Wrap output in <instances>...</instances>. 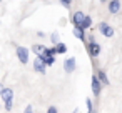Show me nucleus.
I'll use <instances>...</instances> for the list:
<instances>
[{
    "instance_id": "obj_5",
    "label": "nucleus",
    "mask_w": 122,
    "mask_h": 113,
    "mask_svg": "<svg viewBox=\"0 0 122 113\" xmlns=\"http://www.w3.org/2000/svg\"><path fill=\"white\" fill-rule=\"evenodd\" d=\"M89 53H90V57H97L100 53V45L97 42L90 40V43H89Z\"/></svg>"
},
{
    "instance_id": "obj_21",
    "label": "nucleus",
    "mask_w": 122,
    "mask_h": 113,
    "mask_svg": "<svg viewBox=\"0 0 122 113\" xmlns=\"http://www.w3.org/2000/svg\"><path fill=\"white\" fill-rule=\"evenodd\" d=\"M24 113H34V110H32V106L29 105V106H27V108L24 110Z\"/></svg>"
},
{
    "instance_id": "obj_2",
    "label": "nucleus",
    "mask_w": 122,
    "mask_h": 113,
    "mask_svg": "<svg viewBox=\"0 0 122 113\" xmlns=\"http://www.w3.org/2000/svg\"><path fill=\"white\" fill-rule=\"evenodd\" d=\"M99 32L104 35V37H107V38H110L112 35H114V28L109 25V23H99Z\"/></svg>"
},
{
    "instance_id": "obj_7",
    "label": "nucleus",
    "mask_w": 122,
    "mask_h": 113,
    "mask_svg": "<svg viewBox=\"0 0 122 113\" xmlns=\"http://www.w3.org/2000/svg\"><path fill=\"white\" fill-rule=\"evenodd\" d=\"M100 81H99V78H97V75H94L92 77V91H94V95L97 96V95H100Z\"/></svg>"
},
{
    "instance_id": "obj_25",
    "label": "nucleus",
    "mask_w": 122,
    "mask_h": 113,
    "mask_svg": "<svg viewBox=\"0 0 122 113\" xmlns=\"http://www.w3.org/2000/svg\"><path fill=\"white\" fill-rule=\"evenodd\" d=\"M0 2H2V0H0Z\"/></svg>"
},
{
    "instance_id": "obj_14",
    "label": "nucleus",
    "mask_w": 122,
    "mask_h": 113,
    "mask_svg": "<svg viewBox=\"0 0 122 113\" xmlns=\"http://www.w3.org/2000/svg\"><path fill=\"white\" fill-rule=\"evenodd\" d=\"M97 78H99V81H100V83H104V85H109V80H107V77H105V73H104L102 70L97 73Z\"/></svg>"
},
{
    "instance_id": "obj_3",
    "label": "nucleus",
    "mask_w": 122,
    "mask_h": 113,
    "mask_svg": "<svg viewBox=\"0 0 122 113\" xmlns=\"http://www.w3.org/2000/svg\"><path fill=\"white\" fill-rule=\"evenodd\" d=\"M45 63H44V60L37 55V58L34 60V68H35V72H39V73H45Z\"/></svg>"
},
{
    "instance_id": "obj_18",
    "label": "nucleus",
    "mask_w": 122,
    "mask_h": 113,
    "mask_svg": "<svg viewBox=\"0 0 122 113\" xmlns=\"http://www.w3.org/2000/svg\"><path fill=\"white\" fill-rule=\"evenodd\" d=\"M50 38H52V42H54V45H55V43L59 42V33H57V32H54V33L50 35Z\"/></svg>"
},
{
    "instance_id": "obj_24",
    "label": "nucleus",
    "mask_w": 122,
    "mask_h": 113,
    "mask_svg": "<svg viewBox=\"0 0 122 113\" xmlns=\"http://www.w3.org/2000/svg\"><path fill=\"white\" fill-rule=\"evenodd\" d=\"M100 2H107V0H100Z\"/></svg>"
},
{
    "instance_id": "obj_23",
    "label": "nucleus",
    "mask_w": 122,
    "mask_h": 113,
    "mask_svg": "<svg viewBox=\"0 0 122 113\" xmlns=\"http://www.w3.org/2000/svg\"><path fill=\"white\" fill-rule=\"evenodd\" d=\"M72 113H77V110H74V111H72Z\"/></svg>"
},
{
    "instance_id": "obj_17",
    "label": "nucleus",
    "mask_w": 122,
    "mask_h": 113,
    "mask_svg": "<svg viewBox=\"0 0 122 113\" xmlns=\"http://www.w3.org/2000/svg\"><path fill=\"white\" fill-rule=\"evenodd\" d=\"M59 2L62 4V7H65V9H69V7H70V4H72V0H59Z\"/></svg>"
},
{
    "instance_id": "obj_19",
    "label": "nucleus",
    "mask_w": 122,
    "mask_h": 113,
    "mask_svg": "<svg viewBox=\"0 0 122 113\" xmlns=\"http://www.w3.org/2000/svg\"><path fill=\"white\" fill-rule=\"evenodd\" d=\"M5 110H7V111L12 110V100H10V101H5Z\"/></svg>"
},
{
    "instance_id": "obj_13",
    "label": "nucleus",
    "mask_w": 122,
    "mask_h": 113,
    "mask_svg": "<svg viewBox=\"0 0 122 113\" xmlns=\"http://www.w3.org/2000/svg\"><path fill=\"white\" fill-rule=\"evenodd\" d=\"M74 35H75V37H77L79 40H82V42L85 40V33H84V28H80V27H77V25H75V28H74Z\"/></svg>"
},
{
    "instance_id": "obj_16",
    "label": "nucleus",
    "mask_w": 122,
    "mask_h": 113,
    "mask_svg": "<svg viewBox=\"0 0 122 113\" xmlns=\"http://www.w3.org/2000/svg\"><path fill=\"white\" fill-rule=\"evenodd\" d=\"M85 103H87V108H89V113H94V106H92V100H90V98H87V100H85Z\"/></svg>"
},
{
    "instance_id": "obj_6",
    "label": "nucleus",
    "mask_w": 122,
    "mask_h": 113,
    "mask_svg": "<svg viewBox=\"0 0 122 113\" xmlns=\"http://www.w3.org/2000/svg\"><path fill=\"white\" fill-rule=\"evenodd\" d=\"M0 96H2L4 101H10L14 98V90L12 88H2L0 90Z\"/></svg>"
},
{
    "instance_id": "obj_4",
    "label": "nucleus",
    "mask_w": 122,
    "mask_h": 113,
    "mask_svg": "<svg viewBox=\"0 0 122 113\" xmlns=\"http://www.w3.org/2000/svg\"><path fill=\"white\" fill-rule=\"evenodd\" d=\"M64 70H65L67 73H72V72L75 70V58H74V57L65 58V62H64Z\"/></svg>"
},
{
    "instance_id": "obj_8",
    "label": "nucleus",
    "mask_w": 122,
    "mask_h": 113,
    "mask_svg": "<svg viewBox=\"0 0 122 113\" xmlns=\"http://www.w3.org/2000/svg\"><path fill=\"white\" fill-rule=\"evenodd\" d=\"M39 57H40V58L44 60V63H45L47 67L54 65V62H55V55H49V53H40Z\"/></svg>"
},
{
    "instance_id": "obj_10",
    "label": "nucleus",
    "mask_w": 122,
    "mask_h": 113,
    "mask_svg": "<svg viewBox=\"0 0 122 113\" xmlns=\"http://www.w3.org/2000/svg\"><path fill=\"white\" fill-rule=\"evenodd\" d=\"M92 25V18L89 17V15H84V18H82V22H80V25H77V27H80V28H89Z\"/></svg>"
},
{
    "instance_id": "obj_12",
    "label": "nucleus",
    "mask_w": 122,
    "mask_h": 113,
    "mask_svg": "<svg viewBox=\"0 0 122 113\" xmlns=\"http://www.w3.org/2000/svg\"><path fill=\"white\" fill-rule=\"evenodd\" d=\"M84 15H85V14H82V12H75V14L72 15V23H74V25H80Z\"/></svg>"
},
{
    "instance_id": "obj_11",
    "label": "nucleus",
    "mask_w": 122,
    "mask_h": 113,
    "mask_svg": "<svg viewBox=\"0 0 122 113\" xmlns=\"http://www.w3.org/2000/svg\"><path fill=\"white\" fill-rule=\"evenodd\" d=\"M54 50H55V53H60V55H64V53L67 52V47H65V43H62V42H57V43L54 45Z\"/></svg>"
},
{
    "instance_id": "obj_20",
    "label": "nucleus",
    "mask_w": 122,
    "mask_h": 113,
    "mask_svg": "<svg viewBox=\"0 0 122 113\" xmlns=\"http://www.w3.org/2000/svg\"><path fill=\"white\" fill-rule=\"evenodd\" d=\"M47 113H59V111H57L55 106H49V108H47Z\"/></svg>"
},
{
    "instance_id": "obj_22",
    "label": "nucleus",
    "mask_w": 122,
    "mask_h": 113,
    "mask_svg": "<svg viewBox=\"0 0 122 113\" xmlns=\"http://www.w3.org/2000/svg\"><path fill=\"white\" fill-rule=\"evenodd\" d=\"M2 88H4V86H2V83H0V90H2Z\"/></svg>"
},
{
    "instance_id": "obj_1",
    "label": "nucleus",
    "mask_w": 122,
    "mask_h": 113,
    "mask_svg": "<svg viewBox=\"0 0 122 113\" xmlns=\"http://www.w3.org/2000/svg\"><path fill=\"white\" fill-rule=\"evenodd\" d=\"M15 53H17L20 63H29V48H25V47H17V48H15Z\"/></svg>"
},
{
    "instance_id": "obj_15",
    "label": "nucleus",
    "mask_w": 122,
    "mask_h": 113,
    "mask_svg": "<svg viewBox=\"0 0 122 113\" xmlns=\"http://www.w3.org/2000/svg\"><path fill=\"white\" fill-rule=\"evenodd\" d=\"M44 50H45V47H44V45H34V47H32V52H34V53H37V55H40Z\"/></svg>"
},
{
    "instance_id": "obj_9",
    "label": "nucleus",
    "mask_w": 122,
    "mask_h": 113,
    "mask_svg": "<svg viewBox=\"0 0 122 113\" xmlns=\"http://www.w3.org/2000/svg\"><path fill=\"white\" fill-rule=\"evenodd\" d=\"M120 10V0H110L109 2V12L110 14H117Z\"/></svg>"
}]
</instances>
